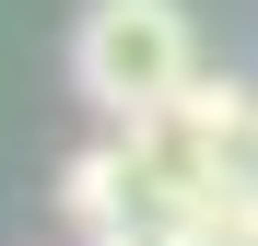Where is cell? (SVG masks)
<instances>
[{"instance_id": "obj_3", "label": "cell", "mask_w": 258, "mask_h": 246, "mask_svg": "<svg viewBox=\"0 0 258 246\" xmlns=\"http://www.w3.org/2000/svg\"><path fill=\"white\" fill-rule=\"evenodd\" d=\"M188 129H200V117H188ZM211 141V164H223V211H235V246L258 234V106L235 117V129H200Z\"/></svg>"}, {"instance_id": "obj_2", "label": "cell", "mask_w": 258, "mask_h": 246, "mask_svg": "<svg viewBox=\"0 0 258 246\" xmlns=\"http://www.w3.org/2000/svg\"><path fill=\"white\" fill-rule=\"evenodd\" d=\"M59 223H71L82 246H106V234L129 223V152H117V129L82 141V152L59 164Z\"/></svg>"}, {"instance_id": "obj_1", "label": "cell", "mask_w": 258, "mask_h": 246, "mask_svg": "<svg viewBox=\"0 0 258 246\" xmlns=\"http://www.w3.org/2000/svg\"><path fill=\"white\" fill-rule=\"evenodd\" d=\"M188 82H200V35H188L176 0H82V24H71V94L106 129L176 117Z\"/></svg>"}, {"instance_id": "obj_4", "label": "cell", "mask_w": 258, "mask_h": 246, "mask_svg": "<svg viewBox=\"0 0 258 246\" xmlns=\"http://www.w3.org/2000/svg\"><path fill=\"white\" fill-rule=\"evenodd\" d=\"M246 246H258V234H246Z\"/></svg>"}]
</instances>
